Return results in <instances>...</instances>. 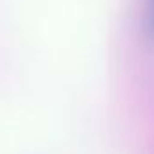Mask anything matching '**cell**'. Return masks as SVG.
Here are the masks:
<instances>
[{"label":"cell","instance_id":"6da1fadb","mask_svg":"<svg viewBox=\"0 0 154 154\" xmlns=\"http://www.w3.org/2000/svg\"><path fill=\"white\" fill-rule=\"evenodd\" d=\"M140 27L147 41L154 43V0H143Z\"/></svg>","mask_w":154,"mask_h":154}]
</instances>
